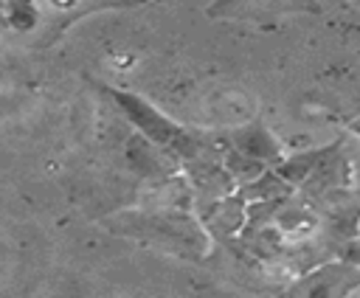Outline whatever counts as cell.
<instances>
[{"label":"cell","instance_id":"obj_1","mask_svg":"<svg viewBox=\"0 0 360 298\" xmlns=\"http://www.w3.org/2000/svg\"><path fill=\"white\" fill-rule=\"evenodd\" d=\"M107 96L121 110V115L141 132L143 141H149L160 152H172L174 157H186V160H194L197 157V141H194V135L186 132L166 112H160L155 104H149L138 93L118 90V87H110Z\"/></svg>","mask_w":360,"mask_h":298},{"label":"cell","instance_id":"obj_2","mask_svg":"<svg viewBox=\"0 0 360 298\" xmlns=\"http://www.w3.org/2000/svg\"><path fill=\"white\" fill-rule=\"evenodd\" d=\"M360 287V273L349 261H329L318 264L301 278H295L284 298H352V292Z\"/></svg>","mask_w":360,"mask_h":298},{"label":"cell","instance_id":"obj_3","mask_svg":"<svg viewBox=\"0 0 360 298\" xmlns=\"http://www.w3.org/2000/svg\"><path fill=\"white\" fill-rule=\"evenodd\" d=\"M233 149L236 155L253 160V163H270V160H278L281 157V149H278V141L270 135V129L264 124H250V127H242L233 138Z\"/></svg>","mask_w":360,"mask_h":298},{"label":"cell","instance_id":"obj_4","mask_svg":"<svg viewBox=\"0 0 360 298\" xmlns=\"http://www.w3.org/2000/svg\"><path fill=\"white\" fill-rule=\"evenodd\" d=\"M39 8L34 0H0V22L17 34H25L37 25Z\"/></svg>","mask_w":360,"mask_h":298},{"label":"cell","instance_id":"obj_5","mask_svg":"<svg viewBox=\"0 0 360 298\" xmlns=\"http://www.w3.org/2000/svg\"><path fill=\"white\" fill-rule=\"evenodd\" d=\"M267 6H281L284 8V0H217L211 6V14L217 11H262Z\"/></svg>","mask_w":360,"mask_h":298},{"label":"cell","instance_id":"obj_6","mask_svg":"<svg viewBox=\"0 0 360 298\" xmlns=\"http://www.w3.org/2000/svg\"><path fill=\"white\" fill-rule=\"evenodd\" d=\"M349 129H352L354 135H360V118H354V121H349Z\"/></svg>","mask_w":360,"mask_h":298}]
</instances>
